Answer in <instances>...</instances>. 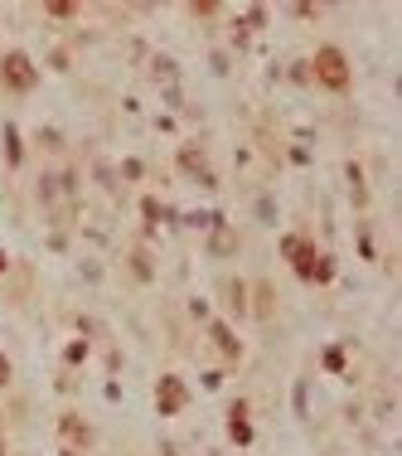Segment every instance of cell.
<instances>
[{"label":"cell","instance_id":"6da1fadb","mask_svg":"<svg viewBox=\"0 0 402 456\" xmlns=\"http://www.w3.org/2000/svg\"><path fill=\"white\" fill-rule=\"evenodd\" d=\"M315 78H320L325 88H349V63H344V54L325 44V49L315 54Z\"/></svg>","mask_w":402,"mask_h":456},{"label":"cell","instance_id":"7a4b0ae2","mask_svg":"<svg viewBox=\"0 0 402 456\" xmlns=\"http://www.w3.org/2000/svg\"><path fill=\"white\" fill-rule=\"evenodd\" d=\"M0 78H5L15 93H29V88H34V63H29L24 54H5V59H0Z\"/></svg>","mask_w":402,"mask_h":456},{"label":"cell","instance_id":"3957f363","mask_svg":"<svg viewBox=\"0 0 402 456\" xmlns=\"http://www.w3.org/2000/svg\"><path fill=\"white\" fill-rule=\"evenodd\" d=\"M281 252H286V257L296 262V272H301L305 282L315 277V262H320V257H315V248H310L305 238H286V243H281Z\"/></svg>","mask_w":402,"mask_h":456},{"label":"cell","instance_id":"277c9868","mask_svg":"<svg viewBox=\"0 0 402 456\" xmlns=\"http://www.w3.org/2000/svg\"><path fill=\"white\" fill-rule=\"evenodd\" d=\"M185 403H190L185 383H180V379H160V388H155V408H160V413H180Z\"/></svg>","mask_w":402,"mask_h":456},{"label":"cell","instance_id":"5b68a950","mask_svg":"<svg viewBox=\"0 0 402 456\" xmlns=\"http://www.w3.org/2000/svg\"><path fill=\"white\" fill-rule=\"evenodd\" d=\"M228 437H233L238 447H247V442H252V423H247V403H242V398L228 408Z\"/></svg>","mask_w":402,"mask_h":456},{"label":"cell","instance_id":"8992f818","mask_svg":"<svg viewBox=\"0 0 402 456\" xmlns=\"http://www.w3.org/2000/svg\"><path fill=\"white\" fill-rule=\"evenodd\" d=\"M180 165H185V170H190V175H194V180H203V185H208V190H213V170H208V165H203L199 146H185V151H180Z\"/></svg>","mask_w":402,"mask_h":456},{"label":"cell","instance_id":"52a82bcc","mask_svg":"<svg viewBox=\"0 0 402 456\" xmlns=\"http://www.w3.org/2000/svg\"><path fill=\"white\" fill-rule=\"evenodd\" d=\"M208 252H218V257L238 252V233H233L228 224H213V233H208Z\"/></svg>","mask_w":402,"mask_h":456},{"label":"cell","instance_id":"ba28073f","mask_svg":"<svg viewBox=\"0 0 402 456\" xmlns=\"http://www.w3.org/2000/svg\"><path fill=\"white\" fill-rule=\"evenodd\" d=\"M208 335H213V344H218V349H223L228 359H238V354H242V344L233 340V330H228L223 321H213V326H208Z\"/></svg>","mask_w":402,"mask_h":456},{"label":"cell","instance_id":"9c48e42d","mask_svg":"<svg viewBox=\"0 0 402 456\" xmlns=\"http://www.w3.org/2000/svg\"><path fill=\"white\" fill-rule=\"evenodd\" d=\"M63 437H68V442H78V447H88V442H93V432L83 427V418H63Z\"/></svg>","mask_w":402,"mask_h":456},{"label":"cell","instance_id":"30bf717a","mask_svg":"<svg viewBox=\"0 0 402 456\" xmlns=\"http://www.w3.org/2000/svg\"><path fill=\"white\" fill-rule=\"evenodd\" d=\"M20 155H24V151H20V131H15V126H5V160H10V165H20Z\"/></svg>","mask_w":402,"mask_h":456},{"label":"cell","instance_id":"8fae6325","mask_svg":"<svg viewBox=\"0 0 402 456\" xmlns=\"http://www.w3.org/2000/svg\"><path fill=\"white\" fill-rule=\"evenodd\" d=\"M175 73H180L175 59H155V78H160V83H175Z\"/></svg>","mask_w":402,"mask_h":456},{"label":"cell","instance_id":"7c38bea8","mask_svg":"<svg viewBox=\"0 0 402 456\" xmlns=\"http://www.w3.org/2000/svg\"><path fill=\"white\" fill-rule=\"evenodd\" d=\"M349 185H354V199L364 204V199H369V190H364V170H359V165H349Z\"/></svg>","mask_w":402,"mask_h":456},{"label":"cell","instance_id":"4fadbf2b","mask_svg":"<svg viewBox=\"0 0 402 456\" xmlns=\"http://www.w3.org/2000/svg\"><path fill=\"white\" fill-rule=\"evenodd\" d=\"M131 267H136V277H150V257H146V252H136Z\"/></svg>","mask_w":402,"mask_h":456},{"label":"cell","instance_id":"5bb4252c","mask_svg":"<svg viewBox=\"0 0 402 456\" xmlns=\"http://www.w3.org/2000/svg\"><path fill=\"white\" fill-rule=\"evenodd\" d=\"M49 15H54V20H68V15H73V5H68V0H59V5H49Z\"/></svg>","mask_w":402,"mask_h":456},{"label":"cell","instance_id":"9a60e30c","mask_svg":"<svg viewBox=\"0 0 402 456\" xmlns=\"http://www.w3.org/2000/svg\"><path fill=\"white\" fill-rule=\"evenodd\" d=\"M344 364V349H325V369H339Z\"/></svg>","mask_w":402,"mask_h":456},{"label":"cell","instance_id":"2e32d148","mask_svg":"<svg viewBox=\"0 0 402 456\" xmlns=\"http://www.w3.org/2000/svg\"><path fill=\"white\" fill-rule=\"evenodd\" d=\"M5 383H10V359L0 354V388H5Z\"/></svg>","mask_w":402,"mask_h":456},{"label":"cell","instance_id":"e0dca14e","mask_svg":"<svg viewBox=\"0 0 402 456\" xmlns=\"http://www.w3.org/2000/svg\"><path fill=\"white\" fill-rule=\"evenodd\" d=\"M5 267H10V262H5V252H0V272H5Z\"/></svg>","mask_w":402,"mask_h":456},{"label":"cell","instance_id":"ac0fdd59","mask_svg":"<svg viewBox=\"0 0 402 456\" xmlns=\"http://www.w3.org/2000/svg\"><path fill=\"white\" fill-rule=\"evenodd\" d=\"M0 456H5V442H0Z\"/></svg>","mask_w":402,"mask_h":456},{"label":"cell","instance_id":"d6986e66","mask_svg":"<svg viewBox=\"0 0 402 456\" xmlns=\"http://www.w3.org/2000/svg\"><path fill=\"white\" fill-rule=\"evenodd\" d=\"M63 456H78V452H63Z\"/></svg>","mask_w":402,"mask_h":456}]
</instances>
